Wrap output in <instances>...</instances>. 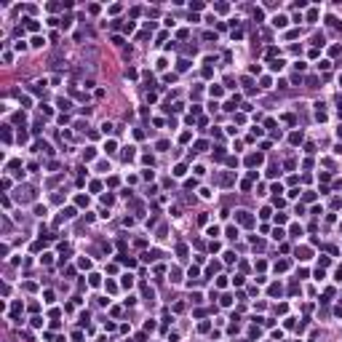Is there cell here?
I'll return each mask as SVG.
<instances>
[{
	"mask_svg": "<svg viewBox=\"0 0 342 342\" xmlns=\"http://www.w3.org/2000/svg\"><path fill=\"white\" fill-rule=\"evenodd\" d=\"M211 96H222V88L219 86H211Z\"/></svg>",
	"mask_w": 342,
	"mask_h": 342,
	"instance_id": "cell-17",
	"label": "cell"
},
{
	"mask_svg": "<svg viewBox=\"0 0 342 342\" xmlns=\"http://www.w3.org/2000/svg\"><path fill=\"white\" fill-rule=\"evenodd\" d=\"M94 155H96V153H94V147H88L86 153H83V161H94Z\"/></svg>",
	"mask_w": 342,
	"mask_h": 342,
	"instance_id": "cell-4",
	"label": "cell"
},
{
	"mask_svg": "<svg viewBox=\"0 0 342 342\" xmlns=\"http://www.w3.org/2000/svg\"><path fill=\"white\" fill-rule=\"evenodd\" d=\"M286 24H289V19H286V16H273V27H286Z\"/></svg>",
	"mask_w": 342,
	"mask_h": 342,
	"instance_id": "cell-2",
	"label": "cell"
},
{
	"mask_svg": "<svg viewBox=\"0 0 342 342\" xmlns=\"http://www.w3.org/2000/svg\"><path fill=\"white\" fill-rule=\"evenodd\" d=\"M176 67H179V72H185V70L190 67V62H187V59H179V64H176Z\"/></svg>",
	"mask_w": 342,
	"mask_h": 342,
	"instance_id": "cell-8",
	"label": "cell"
},
{
	"mask_svg": "<svg viewBox=\"0 0 342 342\" xmlns=\"http://www.w3.org/2000/svg\"><path fill=\"white\" fill-rule=\"evenodd\" d=\"M283 64H286L283 59H275V62H270V70H273V72H281V70H283Z\"/></svg>",
	"mask_w": 342,
	"mask_h": 342,
	"instance_id": "cell-3",
	"label": "cell"
},
{
	"mask_svg": "<svg viewBox=\"0 0 342 342\" xmlns=\"http://www.w3.org/2000/svg\"><path fill=\"white\" fill-rule=\"evenodd\" d=\"M259 161H262L259 155H249V158H246V163H249V166H257V163H259Z\"/></svg>",
	"mask_w": 342,
	"mask_h": 342,
	"instance_id": "cell-5",
	"label": "cell"
},
{
	"mask_svg": "<svg viewBox=\"0 0 342 342\" xmlns=\"http://www.w3.org/2000/svg\"><path fill=\"white\" fill-rule=\"evenodd\" d=\"M174 176H185V166H182V163L174 168Z\"/></svg>",
	"mask_w": 342,
	"mask_h": 342,
	"instance_id": "cell-15",
	"label": "cell"
},
{
	"mask_svg": "<svg viewBox=\"0 0 342 342\" xmlns=\"http://www.w3.org/2000/svg\"><path fill=\"white\" fill-rule=\"evenodd\" d=\"M340 115H342V104H340Z\"/></svg>",
	"mask_w": 342,
	"mask_h": 342,
	"instance_id": "cell-21",
	"label": "cell"
},
{
	"mask_svg": "<svg viewBox=\"0 0 342 342\" xmlns=\"http://www.w3.org/2000/svg\"><path fill=\"white\" fill-rule=\"evenodd\" d=\"M123 286H126V289H131V286H134V278H131V275H123Z\"/></svg>",
	"mask_w": 342,
	"mask_h": 342,
	"instance_id": "cell-6",
	"label": "cell"
},
{
	"mask_svg": "<svg viewBox=\"0 0 342 342\" xmlns=\"http://www.w3.org/2000/svg\"><path fill=\"white\" fill-rule=\"evenodd\" d=\"M104 150H107V153H115V142H112V139H110V142H107V144H104Z\"/></svg>",
	"mask_w": 342,
	"mask_h": 342,
	"instance_id": "cell-16",
	"label": "cell"
},
{
	"mask_svg": "<svg viewBox=\"0 0 342 342\" xmlns=\"http://www.w3.org/2000/svg\"><path fill=\"white\" fill-rule=\"evenodd\" d=\"M238 235V227H227V238H235Z\"/></svg>",
	"mask_w": 342,
	"mask_h": 342,
	"instance_id": "cell-19",
	"label": "cell"
},
{
	"mask_svg": "<svg viewBox=\"0 0 342 342\" xmlns=\"http://www.w3.org/2000/svg\"><path fill=\"white\" fill-rule=\"evenodd\" d=\"M112 128H115L112 123H102V131H104V134H112Z\"/></svg>",
	"mask_w": 342,
	"mask_h": 342,
	"instance_id": "cell-12",
	"label": "cell"
},
{
	"mask_svg": "<svg viewBox=\"0 0 342 342\" xmlns=\"http://www.w3.org/2000/svg\"><path fill=\"white\" fill-rule=\"evenodd\" d=\"M337 281H342V267H340V270H337Z\"/></svg>",
	"mask_w": 342,
	"mask_h": 342,
	"instance_id": "cell-20",
	"label": "cell"
},
{
	"mask_svg": "<svg viewBox=\"0 0 342 342\" xmlns=\"http://www.w3.org/2000/svg\"><path fill=\"white\" fill-rule=\"evenodd\" d=\"M270 294H273V297H281V286H278V283H273V286H270Z\"/></svg>",
	"mask_w": 342,
	"mask_h": 342,
	"instance_id": "cell-7",
	"label": "cell"
},
{
	"mask_svg": "<svg viewBox=\"0 0 342 342\" xmlns=\"http://www.w3.org/2000/svg\"><path fill=\"white\" fill-rule=\"evenodd\" d=\"M235 219L241 222V225H251V222H254V219H251V214H249V211H238V214H235Z\"/></svg>",
	"mask_w": 342,
	"mask_h": 342,
	"instance_id": "cell-1",
	"label": "cell"
},
{
	"mask_svg": "<svg viewBox=\"0 0 342 342\" xmlns=\"http://www.w3.org/2000/svg\"><path fill=\"white\" fill-rule=\"evenodd\" d=\"M59 107H62V110H70L72 104H70V99H59Z\"/></svg>",
	"mask_w": 342,
	"mask_h": 342,
	"instance_id": "cell-14",
	"label": "cell"
},
{
	"mask_svg": "<svg viewBox=\"0 0 342 342\" xmlns=\"http://www.w3.org/2000/svg\"><path fill=\"white\" fill-rule=\"evenodd\" d=\"M329 67H331V62H329V59H323V62H318V70H329Z\"/></svg>",
	"mask_w": 342,
	"mask_h": 342,
	"instance_id": "cell-13",
	"label": "cell"
},
{
	"mask_svg": "<svg viewBox=\"0 0 342 342\" xmlns=\"http://www.w3.org/2000/svg\"><path fill=\"white\" fill-rule=\"evenodd\" d=\"M24 21H27V30H32V32L38 30V21H35V19H24Z\"/></svg>",
	"mask_w": 342,
	"mask_h": 342,
	"instance_id": "cell-10",
	"label": "cell"
},
{
	"mask_svg": "<svg viewBox=\"0 0 342 342\" xmlns=\"http://www.w3.org/2000/svg\"><path fill=\"white\" fill-rule=\"evenodd\" d=\"M134 150H136V147H126V153H123V158H126V161H131V158H134Z\"/></svg>",
	"mask_w": 342,
	"mask_h": 342,
	"instance_id": "cell-9",
	"label": "cell"
},
{
	"mask_svg": "<svg viewBox=\"0 0 342 342\" xmlns=\"http://www.w3.org/2000/svg\"><path fill=\"white\" fill-rule=\"evenodd\" d=\"M315 19H318V11H315V8H313V11H310V14H308V21H315Z\"/></svg>",
	"mask_w": 342,
	"mask_h": 342,
	"instance_id": "cell-18",
	"label": "cell"
},
{
	"mask_svg": "<svg viewBox=\"0 0 342 342\" xmlns=\"http://www.w3.org/2000/svg\"><path fill=\"white\" fill-rule=\"evenodd\" d=\"M340 83H342V78H340Z\"/></svg>",
	"mask_w": 342,
	"mask_h": 342,
	"instance_id": "cell-22",
	"label": "cell"
},
{
	"mask_svg": "<svg viewBox=\"0 0 342 342\" xmlns=\"http://www.w3.org/2000/svg\"><path fill=\"white\" fill-rule=\"evenodd\" d=\"M43 43H46L43 38H32V48H43Z\"/></svg>",
	"mask_w": 342,
	"mask_h": 342,
	"instance_id": "cell-11",
	"label": "cell"
}]
</instances>
